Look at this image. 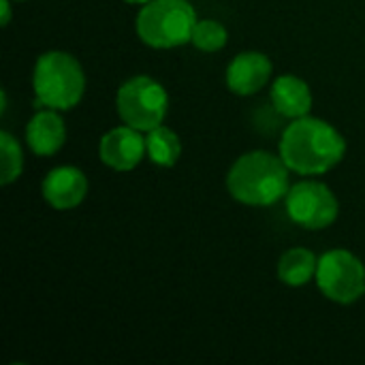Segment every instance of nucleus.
Here are the masks:
<instances>
[{
  "instance_id": "obj_15",
  "label": "nucleus",
  "mask_w": 365,
  "mask_h": 365,
  "mask_svg": "<svg viewBox=\"0 0 365 365\" xmlns=\"http://www.w3.org/2000/svg\"><path fill=\"white\" fill-rule=\"evenodd\" d=\"M24 171V152L19 141L9 133H0V184L9 186L21 178Z\"/></svg>"
},
{
  "instance_id": "obj_16",
  "label": "nucleus",
  "mask_w": 365,
  "mask_h": 365,
  "mask_svg": "<svg viewBox=\"0 0 365 365\" xmlns=\"http://www.w3.org/2000/svg\"><path fill=\"white\" fill-rule=\"evenodd\" d=\"M227 41H229V32L218 19H199L190 38V43L205 53L220 51L227 45Z\"/></svg>"
},
{
  "instance_id": "obj_10",
  "label": "nucleus",
  "mask_w": 365,
  "mask_h": 365,
  "mask_svg": "<svg viewBox=\"0 0 365 365\" xmlns=\"http://www.w3.org/2000/svg\"><path fill=\"white\" fill-rule=\"evenodd\" d=\"M274 71L263 51H242L227 66V86L237 96H252L265 88Z\"/></svg>"
},
{
  "instance_id": "obj_14",
  "label": "nucleus",
  "mask_w": 365,
  "mask_h": 365,
  "mask_svg": "<svg viewBox=\"0 0 365 365\" xmlns=\"http://www.w3.org/2000/svg\"><path fill=\"white\" fill-rule=\"evenodd\" d=\"M145 145H148V156L156 167H175L180 156H182V141L178 133H173L167 126H156L145 133Z\"/></svg>"
},
{
  "instance_id": "obj_13",
  "label": "nucleus",
  "mask_w": 365,
  "mask_h": 365,
  "mask_svg": "<svg viewBox=\"0 0 365 365\" xmlns=\"http://www.w3.org/2000/svg\"><path fill=\"white\" fill-rule=\"evenodd\" d=\"M319 257L308 248H291L278 261V278L282 284L297 289L317 276Z\"/></svg>"
},
{
  "instance_id": "obj_8",
  "label": "nucleus",
  "mask_w": 365,
  "mask_h": 365,
  "mask_svg": "<svg viewBox=\"0 0 365 365\" xmlns=\"http://www.w3.org/2000/svg\"><path fill=\"white\" fill-rule=\"evenodd\" d=\"M148 154L145 137L141 130L124 124L107 130L98 141V158L113 171H133Z\"/></svg>"
},
{
  "instance_id": "obj_2",
  "label": "nucleus",
  "mask_w": 365,
  "mask_h": 365,
  "mask_svg": "<svg viewBox=\"0 0 365 365\" xmlns=\"http://www.w3.org/2000/svg\"><path fill=\"white\" fill-rule=\"evenodd\" d=\"M289 173L291 169L280 154L276 156L265 150H255L231 165L227 173V188L237 203L269 207L289 195Z\"/></svg>"
},
{
  "instance_id": "obj_9",
  "label": "nucleus",
  "mask_w": 365,
  "mask_h": 365,
  "mask_svg": "<svg viewBox=\"0 0 365 365\" xmlns=\"http://www.w3.org/2000/svg\"><path fill=\"white\" fill-rule=\"evenodd\" d=\"M41 192L49 207L58 212H68L83 203L88 195V178L77 167H56L43 178Z\"/></svg>"
},
{
  "instance_id": "obj_4",
  "label": "nucleus",
  "mask_w": 365,
  "mask_h": 365,
  "mask_svg": "<svg viewBox=\"0 0 365 365\" xmlns=\"http://www.w3.org/2000/svg\"><path fill=\"white\" fill-rule=\"evenodd\" d=\"M199 17L188 0H150L135 19L137 36L154 49H173L190 43Z\"/></svg>"
},
{
  "instance_id": "obj_12",
  "label": "nucleus",
  "mask_w": 365,
  "mask_h": 365,
  "mask_svg": "<svg viewBox=\"0 0 365 365\" xmlns=\"http://www.w3.org/2000/svg\"><path fill=\"white\" fill-rule=\"evenodd\" d=\"M274 109L291 120L310 115L312 109V90L308 81L297 75H280L272 86Z\"/></svg>"
},
{
  "instance_id": "obj_7",
  "label": "nucleus",
  "mask_w": 365,
  "mask_h": 365,
  "mask_svg": "<svg viewBox=\"0 0 365 365\" xmlns=\"http://www.w3.org/2000/svg\"><path fill=\"white\" fill-rule=\"evenodd\" d=\"M287 201L289 218L308 231H321L331 227L338 220L340 203L334 190L323 182L304 180L291 186Z\"/></svg>"
},
{
  "instance_id": "obj_11",
  "label": "nucleus",
  "mask_w": 365,
  "mask_h": 365,
  "mask_svg": "<svg viewBox=\"0 0 365 365\" xmlns=\"http://www.w3.org/2000/svg\"><path fill=\"white\" fill-rule=\"evenodd\" d=\"M66 141V126L58 109L43 107L26 124V143L36 156H53Z\"/></svg>"
},
{
  "instance_id": "obj_6",
  "label": "nucleus",
  "mask_w": 365,
  "mask_h": 365,
  "mask_svg": "<svg viewBox=\"0 0 365 365\" xmlns=\"http://www.w3.org/2000/svg\"><path fill=\"white\" fill-rule=\"evenodd\" d=\"M317 287L334 304L351 306L365 295V265L351 250L336 248L319 257Z\"/></svg>"
},
{
  "instance_id": "obj_17",
  "label": "nucleus",
  "mask_w": 365,
  "mask_h": 365,
  "mask_svg": "<svg viewBox=\"0 0 365 365\" xmlns=\"http://www.w3.org/2000/svg\"><path fill=\"white\" fill-rule=\"evenodd\" d=\"M13 0H0V26H9L11 17H13V9H11Z\"/></svg>"
},
{
  "instance_id": "obj_1",
  "label": "nucleus",
  "mask_w": 365,
  "mask_h": 365,
  "mask_svg": "<svg viewBox=\"0 0 365 365\" xmlns=\"http://www.w3.org/2000/svg\"><path fill=\"white\" fill-rule=\"evenodd\" d=\"M346 154V139L342 133L312 115L293 120L280 139V156L293 173L323 175L338 167Z\"/></svg>"
},
{
  "instance_id": "obj_18",
  "label": "nucleus",
  "mask_w": 365,
  "mask_h": 365,
  "mask_svg": "<svg viewBox=\"0 0 365 365\" xmlns=\"http://www.w3.org/2000/svg\"><path fill=\"white\" fill-rule=\"evenodd\" d=\"M122 2H126V4H145L150 0H122Z\"/></svg>"
},
{
  "instance_id": "obj_5",
  "label": "nucleus",
  "mask_w": 365,
  "mask_h": 365,
  "mask_svg": "<svg viewBox=\"0 0 365 365\" xmlns=\"http://www.w3.org/2000/svg\"><path fill=\"white\" fill-rule=\"evenodd\" d=\"M115 111L124 124L148 133L165 122L169 111V94L156 79L135 75L118 88Z\"/></svg>"
},
{
  "instance_id": "obj_3",
  "label": "nucleus",
  "mask_w": 365,
  "mask_h": 365,
  "mask_svg": "<svg viewBox=\"0 0 365 365\" xmlns=\"http://www.w3.org/2000/svg\"><path fill=\"white\" fill-rule=\"evenodd\" d=\"M36 109L68 111L77 107L86 92V73L79 60L66 51L51 49L38 56L32 71Z\"/></svg>"
},
{
  "instance_id": "obj_19",
  "label": "nucleus",
  "mask_w": 365,
  "mask_h": 365,
  "mask_svg": "<svg viewBox=\"0 0 365 365\" xmlns=\"http://www.w3.org/2000/svg\"><path fill=\"white\" fill-rule=\"evenodd\" d=\"M15 2H21V0H15Z\"/></svg>"
}]
</instances>
